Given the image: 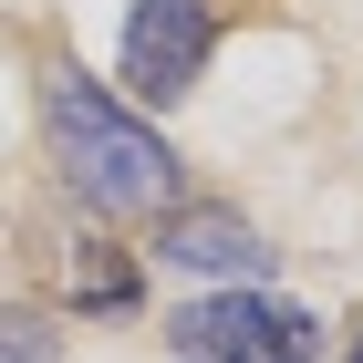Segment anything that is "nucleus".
<instances>
[{"mask_svg": "<svg viewBox=\"0 0 363 363\" xmlns=\"http://www.w3.org/2000/svg\"><path fill=\"white\" fill-rule=\"evenodd\" d=\"M62 342H52V322L42 311H0V363H52Z\"/></svg>", "mask_w": 363, "mask_h": 363, "instance_id": "obj_6", "label": "nucleus"}, {"mask_svg": "<svg viewBox=\"0 0 363 363\" xmlns=\"http://www.w3.org/2000/svg\"><path fill=\"white\" fill-rule=\"evenodd\" d=\"M42 114H52L62 177L104 208V218H145V208H177V156L156 125H135L125 104H104V84H84L73 62L42 73Z\"/></svg>", "mask_w": 363, "mask_h": 363, "instance_id": "obj_1", "label": "nucleus"}, {"mask_svg": "<svg viewBox=\"0 0 363 363\" xmlns=\"http://www.w3.org/2000/svg\"><path fill=\"white\" fill-rule=\"evenodd\" d=\"M167 333H177V353H187V363H311V353H322V322L291 311V301H270V291L187 301Z\"/></svg>", "mask_w": 363, "mask_h": 363, "instance_id": "obj_2", "label": "nucleus"}, {"mask_svg": "<svg viewBox=\"0 0 363 363\" xmlns=\"http://www.w3.org/2000/svg\"><path fill=\"white\" fill-rule=\"evenodd\" d=\"M156 259L218 270V280H259L270 270V250H259V228L239 208H156Z\"/></svg>", "mask_w": 363, "mask_h": 363, "instance_id": "obj_4", "label": "nucleus"}, {"mask_svg": "<svg viewBox=\"0 0 363 363\" xmlns=\"http://www.w3.org/2000/svg\"><path fill=\"white\" fill-rule=\"evenodd\" d=\"M353 363H363V333H353Z\"/></svg>", "mask_w": 363, "mask_h": 363, "instance_id": "obj_7", "label": "nucleus"}, {"mask_svg": "<svg viewBox=\"0 0 363 363\" xmlns=\"http://www.w3.org/2000/svg\"><path fill=\"white\" fill-rule=\"evenodd\" d=\"M208 62V0H135L125 11V94L135 104H177Z\"/></svg>", "mask_w": 363, "mask_h": 363, "instance_id": "obj_3", "label": "nucleus"}, {"mask_svg": "<svg viewBox=\"0 0 363 363\" xmlns=\"http://www.w3.org/2000/svg\"><path fill=\"white\" fill-rule=\"evenodd\" d=\"M62 280H73V301H94V311H125V301H135V270H125L114 250H94V239L62 259Z\"/></svg>", "mask_w": 363, "mask_h": 363, "instance_id": "obj_5", "label": "nucleus"}]
</instances>
